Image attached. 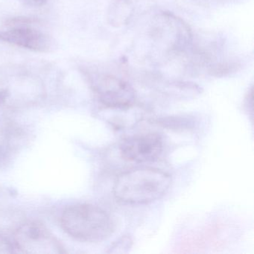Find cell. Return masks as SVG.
<instances>
[{
    "label": "cell",
    "mask_w": 254,
    "mask_h": 254,
    "mask_svg": "<svg viewBox=\"0 0 254 254\" xmlns=\"http://www.w3.org/2000/svg\"><path fill=\"white\" fill-rule=\"evenodd\" d=\"M171 184L172 178L166 172L154 168H137L117 177L114 194L116 198L126 203H151L161 198Z\"/></svg>",
    "instance_id": "obj_1"
},
{
    "label": "cell",
    "mask_w": 254,
    "mask_h": 254,
    "mask_svg": "<svg viewBox=\"0 0 254 254\" xmlns=\"http://www.w3.org/2000/svg\"><path fill=\"white\" fill-rule=\"evenodd\" d=\"M62 224L68 234L83 242H102L114 230L112 219L105 210L87 203L67 208L62 215Z\"/></svg>",
    "instance_id": "obj_2"
},
{
    "label": "cell",
    "mask_w": 254,
    "mask_h": 254,
    "mask_svg": "<svg viewBox=\"0 0 254 254\" xmlns=\"http://www.w3.org/2000/svg\"><path fill=\"white\" fill-rule=\"evenodd\" d=\"M14 245L16 252L23 254H56L64 252L56 238L36 222L20 226L15 232Z\"/></svg>",
    "instance_id": "obj_3"
},
{
    "label": "cell",
    "mask_w": 254,
    "mask_h": 254,
    "mask_svg": "<svg viewBox=\"0 0 254 254\" xmlns=\"http://www.w3.org/2000/svg\"><path fill=\"white\" fill-rule=\"evenodd\" d=\"M92 84L101 103L108 108H129L136 101V93L133 87L114 75H96L92 80Z\"/></svg>",
    "instance_id": "obj_4"
},
{
    "label": "cell",
    "mask_w": 254,
    "mask_h": 254,
    "mask_svg": "<svg viewBox=\"0 0 254 254\" xmlns=\"http://www.w3.org/2000/svg\"><path fill=\"white\" fill-rule=\"evenodd\" d=\"M164 142L158 133L137 135L124 139L120 144L122 157L127 161L147 163L157 160L163 153Z\"/></svg>",
    "instance_id": "obj_5"
},
{
    "label": "cell",
    "mask_w": 254,
    "mask_h": 254,
    "mask_svg": "<svg viewBox=\"0 0 254 254\" xmlns=\"http://www.w3.org/2000/svg\"><path fill=\"white\" fill-rule=\"evenodd\" d=\"M0 41L38 53H50L56 48L52 37L30 25L10 26L8 30L0 31Z\"/></svg>",
    "instance_id": "obj_6"
},
{
    "label": "cell",
    "mask_w": 254,
    "mask_h": 254,
    "mask_svg": "<svg viewBox=\"0 0 254 254\" xmlns=\"http://www.w3.org/2000/svg\"><path fill=\"white\" fill-rule=\"evenodd\" d=\"M133 13V6L129 0H114L108 11V21L115 27L124 26Z\"/></svg>",
    "instance_id": "obj_7"
},
{
    "label": "cell",
    "mask_w": 254,
    "mask_h": 254,
    "mask_svg": "<svg viewBox=\"0 0 254 254\" xmlns=\"http://www.w3.org/2000/svg\"><path fill=\"white\" fill-rule=\"evenodd\" d=\"M131 243V239H130V238L127 237V236H124V237L120 239L118 242H117V243L114 244L112 248L113 249L116 250L114 252L124 253V250H126V251H127L128 248H130Z\"/></svg>",
    "instance_id": "obj_8"
},
{
    "label": "cell",
    "mask_w": 254,
    "mask_h": 254,
    "mask_svg": "<svg viewBox=\"0 0 254 254\" xmlns=\"http://www.w3.org/2000/svg\"><path fill=\"white\" fill-rule=\"evenodd\" d=\"M15 252L14 243L4 236H0V254H12Z\"/></svg>",
    "instance_id": "obj_9"
},
{
    "label": "cell",
    "mask_w": 254,
    "mask_h": 254,
    "mask_svg": "<svg viewBox=\"0 0 254 254\" xmlns=\"http://www.w3.org/2000/svg\"><path fill=\"white\" fill-rule=\"evenodd\" d=\"M23 5L29 7H40L44 5L48 0H18Z\"/></svg>",
    "instance_id": "obj_10"
}]
</instances>
